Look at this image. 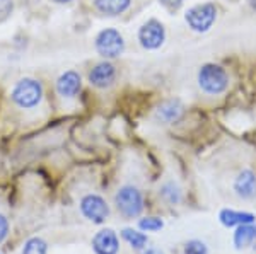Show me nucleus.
<instances>
[{
    "mask_svg": "<svg viewBox=\"0 0 256 254\" xmlns=\"http://www.w3.org/2000/svg\"><path fill=\"white\" fill-rule=\"evenodd\" d=\"M9 99L14 106L24 111H31L41 106L44 99V85L36 77H22L12 85Z\"/></svg>",
    "mask_w": 256,
    "mask_h": 254,
    "instance_id": "f257e3e1",
    "label": "nucleus"
},
{
    "mask_svg": "<svg viewBox=\"0 0 256 254\" xmlns=\"http://www.w3.org/2000/svg\"><path fill=\"white\" fill-rule=\"evenodd\" d=\"M114 207L125 220L137 219L142 215L144 207H146L144 193L135 184H123L114 193Z\"/></svg>",
    "mask_w": 256,
    "mask_h": 254,
    "instance_id": "f03ea898",
    "label": "nucleus"
},
{
    "mask_svg": "<svg viewBox=\"0 0 256 254\" xmlns=\"http://www.w3.org/2000/svg\"><path fill=\"white\" fill-rule=\"evenodd\" d=\"M198 85L205 94L210 96H218L224 94L229 89V73L224 67L217 63H205L200 67L196 75Z\"/></svg>",
    "mask_w": 256,
    "mask_h": 254,
    "instance_id": "7ed1b4c3",
    "label": "nucleus"
},
{
    "mask_svg": "<svg viewBox=\"0 0 256 254\" xmlns=\"http://www.w3.org/2000/svg\"><path fill=\"white\" fill-rule=\"evenodd\" d=\"M126 43L123 34L114 27H104L94 38V50L102 60H114L125 53Z\"/></svg>",
    "mask_w": 256,
    "mask_h": 254,
    "instance_id": "20e7f679",
    "label": "nucleus"
},
{
    "mask_svg": "<svg viewBox=\"0 0 256 254\" xmlns=\"http://www.w3.org/2000/svg\"><path fill=\"white\" fill-rule=\"evenodd\" d=\"M218 9L214 2H204L196 3L192 9L186 10L184 14V20H186L188 27L195 32H207L210 27L216 24Z\"/></svg>",
    "mask_w": 256,
    "mask_h": 254,
    "instance_id": "39448f33",
    "label": "nucleus"
},
{
    "mask_svg": "<svg viewBox=\"0 0 256 254\" xmlns=\"http://www.w3.org/2000/svg\"><path fill=\"white\" fill-rule=\"evenodd\" d=\"M137 39L144 50L147 51L159 50L164 44V41H166V27H164V24L159 19L150 17L138 27Z\"/></svg>",
    "mask_w": 256,
    "mask_h": 254,
    "instance_id": "423d86ee",
    "label": "nucleus"
},
{
    "mask_svg": "<svg viewBox=\"0 0 256 254\" xmlns=\"http://www.w3.org/2000/svg\"><path fill=\"white\" fill-rule=\"evenodd\" d=\"M79 208H80L82 217L96 225L104 224L106 220H108L110 212H111L108 202H106L101 195H96V193H88L82 196Z\"/></svg>",
    "mask_w": 256,
    "mask_h": 254,
    "instance_id": "0eeeda50",
    "label": "nucleus"
},
{
    "mask_svg": "<svg viewBox=\"0 0 256 254\" xmlns=\"http://www.w3.org/2000/svg\"><path fill=\"white\" fill-rule=\"evenodd\" d=\"M118 79V68L111 60H102L94 65L88 73V82L99 91L113 87Z\"/></svg>",
    "mask_w": 256,
    "mask_h": 254,
    "instance_id": "6e6552de",
    "label": "nucleus"
},
{
    "mask_svg": "<svg viewBox=\"0 0 256 254\" xmlns=\"http://www.w3.org/2000/svg\"><path fill=\"white\" fill-rule=\"evenodd\" d=\"M56 94L62 99H76L82 91V75L77 70H65L55 82Z\"/></svg>",
    "mask_w": 256,
    "mask_h": 254,
    "instance_id": "1a4fd4ad",
    "label": "nucleus"
},
{
    "mask_svg": "<svg viewBox=\"0 0 256 254\" xmlns=\"http://www.w3.org/2000/svg\"><path fill=\"white\" fill-rule=\"evenodd\" d=\"M94 254H118L120 237L113 229H101L90 241Z\"/></svg>",
    "mask_w": 256,
    "mask_h": 254,
    "instance_id": "9d476101",
    "label": "nucleus"
},
{
    "mask_svg": "<svg viewBox=\"0 0 256 254\" xmlns=\"http://www.w3.org/2000/svg\"><path fill=\"white\" fill-rule=\"evenodd\" d=\"M232 190L238 198L253 200L256 196V173L251 169H242L232 183Z\"/></svg>",
    "mask_w": 256,
    "mask_h": 254,
    "instance_id": "9b49d317",
    "label": "nucleus"
},
{
    "mask_svg": "<svg viewBox=\"0 0 256 254\" xmlns=\"http://www.w3.org/2000/svg\"><path fill=\"white\" fill-rule=\"evenodd\" d=\"M184 113V104L176 97H171V99L162 101L156 109V118L164 123V125H172V123L180 121L181 116Z\"/></svg>",
    "mask_w": 256,
    "mask_h": 254,
    "instance_id": "f8f14e48",
    "label": "nucleus"
},
{
    "mask_svg": "<svg viewBox=\"0 0 256 254\" xmlns=\"http://www.w3.org/2000/svg\"><path fill=\"white\" fill-rule=\"evenodd\" d=\"M218 222L227 229H232V227H239V225L256 222V215L251 214V212L234 210V208H222L218 212Z\"/></svg>",
    "mask_w": 256,
    "mask_h": 254,
    "instance_id": "ddd939ff",
    "label": "nucleus"
},
{
    "mask_svg": "<svg viewBox=\"0 0 256 254\" xmlns=\"http://www.w3.org/2000/svg\"><path fill=\"white\" fill-rule=\"evenodd\" d=\"M134 0H92V7L106 17H118L132 7Z\"/></svg>",
    "mask_w": 256,
    "mask_h": 254,
    "instance_id": "4468645a",
    "label": "nucleus"
},
{
    "mask_svg": "<svg viewBox=\"0 0 256 254\" xmlns=\"http://www.w3.org/2000/svg\"><path fill=\"white\" fill-rule=\"evenodd\" d=\"M232 243L236 249H246L250 246H253L256 243V222L236 227L232 236Z\"/></svg>",
    "mask_w": 256,
    "mask_h": 254,
    "instance_id": "2eb2a0df",
    "label": "nucleus"
},
{
    "mask_svg": "<svg viewBox=\"0 0 256 254\" xmlns=\"http://www.w3.org/2000/svg\"><path fill=\"white\" fill-rule=\"evenodd\" d=\"M159 198L162 200L164 203L174 207V205H180L183 202V190H181V186L178 183L166 181L160 184V188H159Z\"/></svg>",
    "mask_w": 256,
    "mask_h": 254,
    "instance_id": "dca6fc26",
    "label": "nucleus"
},
{
    "mask_svg": "<svg viewBox=\"0 0 256 254\" xmlns=\"http://www.w3.org/2000/svg\"><path fill=\"white\" fill-rule=\"evenodd\" d=\"M122 237L123 241L130 246L135 251H144L148 244V237L146 232H142L140 229H132V227H125L122 231Z\"/></svg>",
    "mask_w": 256,
    "mask_h": 254,
    "instance_id": "f3484780",
    "label": "nucleus"
},
{
    "mask_svg": "<svg viewBox=\"0 0 256 254\" xmlns=\"http://www.w3.org/2000/svg\"><path fill=\"white\" fill-rule=\"evenodd\" d=\"M20 254H48V243L43 237H30L24 243Z\"/></svg>",
    "mask_w": 256,
    "mask_h": 254,
    "instance_id": "a211bd4d",
    "label": "nucleus"
},
{
    "mask_svg": "<svg viewBox=\"0 0 256 254\" xmlns=\"http://www.w3.org/2000/svg\"><path fill=\"white\" fill-rule=\"evenodd\" d=\"M138 229L142 232H159L164 229V220L160 217H142L138 219Z\"/></svg>",
    "mask_w": 256,
    "mask_h": 254,
    "instance_id": "6ab92c4d",
    "label": "nucleus"
},
{
    "mask_svg": "<svg viewBox=\"0 0 256 254\" xmlns=\"http://www.w3.org/2000/svg\"><path fill=\"white\" fill-rule=\"evenodd\" d=\"M183 254H210L208 246L200 239H192L184 244Z\"/></svg>",
    "mask_w": 256,
    "mask_h": 254,
    "instance_id": "aec40b11",
    "label": "nucleus"
},
{
    "mask_svg": "<svg viewBox=\"0 0 256 254\" xmlns=\"http://www.w3.org/2000/svg\"><path fill=\"white\" fill-rule=\"evenodd\" d=\"M14 12V0H0V22L7 20Z\"/></svg>",
    "mask_w": 256,
    "mask_h": 254,
    "instance_id": "412c9836",
    "label": "nucleus"
},
{
    "mask_svg": "<svg viewBox=\"0 0 256 254\" xmlns=\"http://www.w3.org/2000/svg\"><path fill=\"white\" fill-rule=\"evenodd\" d=\"M9 232H10V224H9V219H7L4 214H0V244L9 237Z\"/></svg>",
    "mask_w": 256,
    "mask_h": 254,
    "instance_id": "4be33fe9",
    "label": "nucleus"
},
{
    "mask_svg": "<svg viewBox=\"0 0 256 254\" xmlns=\"http://www.w3.org/2000/svg\"><path fill=\"white\" fill-rule=\"evenodd\" d=\"M159 3L164 7V9H168L169 12H176L181 9L184 0H159Z\"/></svg>",
    "mask_w": 256,
    "mask_h": 254,
    "instance_id": "5701e85b",
    "label": "nucleus"
},
{
    "mask_svg": "<svg viewBox=\"0 0 256 254\" xmlns=\"http://www.w3.org/2000/svg\"><path fill=\"white\" fill-rule=\"evenodd\" d=\"M144 254H166V253L160 251V249H158V248H146Z\"/></svg>",
    "mask_w": 256,
    "mask_h": 254,
    "instance_id": "b1692460",
    "label": "nucleus"
},
{
    "mask_svg": "<svg viewBox=\"0 0 256 254\" xmlns=\"http://www.w3.org/2000/svg\"><path fill=\"white\" fill-rule=\"evenodd\" d=\"M53 3H58V5H67V3H72L74 0H52Z\"/></svg>",
    "mask_w": 256,
    "mask_h": 254,
    "instance_id": "393cba45",
    "label": "nucleus"
},
{
    "mask_svg": "<svg viewBox=\"0 0 256 254\" xmlns=\"http://www.w3.org/2000/svg\"><path fill=\"white\" fill-rule=\"evenodd\" d=\"M248 5L251 7V10L256 12V0H248Z\"/></svg>",
    "mask_w": 256,
    "mask_h": 254,
    "instance_id": "a878e982",
    "label": "nucleus"
},
{
    "mask_svg": "<svg viewBox=\"0 0 256 254\" xmlns=\"http://www.w3.org/2000/svg\"><path fill=\"white\" fill-rule=\"evenodd\" d=\"M253 251H254V253H256V243H254V244H253Z\"/></svg>",
    "mask_w": 256,
    "mask_h": 254,
    "instance_id": "bb28decb",
    "label": "nucleus"
},
{
    "mask_svg": "<svg viewBox=\"0 0 256 254\" xmlns=\"http://www.w3.org/2000/svg\"><path fill=\"white\" fill-rule=\"evenodd\" d=\"M0 254H2V253H0Z\"/></svg>",
    "mask_w": 256,
    "mask_h": 254,
    "instance_id": "cd10ccee",
    "label": "nucleus"
}]
</instances>
